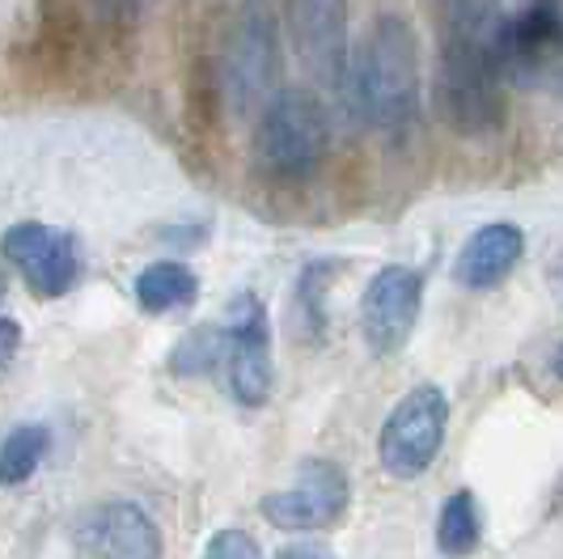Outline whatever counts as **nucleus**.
I'll return each instance as SVG.
<instances>
[{"instance_id": "obj_14", "label": "nucleus", "mask_w": 563, "mask_h": 559, "mask_svg": "<svg viewBox=\"0 0 563 559\" xmlns=\"http://www.w3.org/2000/svg\"><path fill=\"white\" fill-rule=\"evenodd\" d=\"M199 293V280L191 267L183 263H153L144 267L141 280H136V302H141L148 314H169V309L191 306Z\"/></svg>"}, {"instance_id": "obj_20", "label": "nucleus", "mask_w": 563, "mask_h": 559, "mask_svg": "<svg viewBox=\"0 0 563 559\" xmlns=\"http://www.w3.org/2000/svg\"><path fill=\"white\" fill-rule=\"evenodd\" d=\"M98 4H102L111 18H136L148 0H98Z\"/></svg>"}, {"instance_id": "obj_17", "label": "nucleus", "mask_w": 563, "mask_h": 559, "mask_svg": "<svg viewBox=\"0 0 563 559\" xmlns=\"http://www.w3.org/2000/svg\"><path fill=\"white\" fill-rule=\"evenodd\" d=\"M203 559H258V547H254L251 534L242 530H221L212 542H208V551Z\"/></svg>"}, {"instance_id": "obj_10", "label": "nucleus", "mask_w": 563, "mask_h": 559, "mask_svg": "<svg viewBox=\"0 0 563 559\" xmlns=\"http://www.w3.org/2000/svg\"><path fill=\"white\" fill-rule=\"evenodd\" d=\"M73 542L93 559H162L157 522L132 501H107L85 508L73 522Z\"/></svg>"}, {"instance_id": "obj_23", "label": "nucleus", "mask_w": 563, "mask_h": 559, "mask_svg": "<svg viewBox=\"0 0 563 559\" xmlns=\"http://www.w3.org/2000/svg\"><path fill=\"white\" fill-rule=\"evenodd\" d=\"M0 297H4V276H0Z\"/></svg>"}, {"instance_id": "obj_6", "label": "nucleus", "mask_w": 563, "mask_h": 559, "mask_svg": "<svg viewBox=\"0 0 563 559\" xmlns=\"http://www.w3.org/2000/svg\"><path fill=\"white\" fill-rule=\"evenodd\" d=\"M500 73L517 85H563V0H530L505 18Z\"/></svg>"}, {"instance_id": "obj_5", "label": "nucleus", "mask_w": 563, "mask_h": 559, "mask_svg": "<svg viewBox=\"0 0 563 559\" xmlns=\"http://www.w3.org/2000/svg\"><path fill=\"white\" fill-rule=\"evenodd\" d=\"M445 424H450V398L441 386L407 391L377 437L382 471L395 479H420L445 446Z\"/></svg>"}, {"instance_id": "obj_9", "label": "nucleus", "mask_w": 563, "mask_h": 559, "mask_svg": "<svg viewBox=\"0 0 563 559\" xmlns=\"http://www.w3.org/2000/svg\"><path fill=\"white\" fill-rule=\"evenodd\" d=\"M423 280L411 267H382L361 297V336L377 357L398 352L420 318Z\"/></svg>"}, {"instance_id": "obj_16", "label": "nucleus", "mask_w": 563, "mask_h": 559, "mask_svg": "<svg viewBox=\"0 0 563 559\" xmlns=\"http://www.w3.org/2000/svg\"><path fill=\"white\" fill-rule=\"evenodd\" d=\"M47 453V428H34V424H22L4 437L0 446V487H13V483H26L38 462Z\"/></svg>"}, {"instance_id": "obj_4", "label": "nucleus", "mask_w": 563, "mask_h": 559, "mask_svg": "<svg viewBox=\"0 0 563 559\" xmlns=\"http://www.w3.org/2000/svg\"><path fill=\"white\" fill-rule=\"evenodd\" d=\"M280 77V43H276V18L263 0H246L229 26L225 52H221V89L229 107L242 114L263 111L276 94Z\"/></svg>"}, {"instance_id": "obj_15", "label": "nucleus", "mask_w": 563, "mask_h": 559, "mask_svg": "<svg viewBox=\"0 0 563 559\" xmlns=\"http://www.w3.org/2000/svg\"><path fill=\"white\" fill-rule=\"evenodd\" d=\"M483 538V522H479V504H475V492H453L441 517H437V547L450 559L471 556Z\"/></svg>"}, {"instance_id": "obj_8", "label": "nucleus", "mask_w": 563, "mask_h": 559, "mask_svg": "<svg viewBox=\"0 0 563 559\" xmlns=\"http://www.w3.org/2000/svg\"><path fill=\"white\" fill-rule=\"evenodd\" d=\"M284 13L306 73L339 89L347 68V0H284Z\"/></svg>"}, {"instance_id": "obj_19", "label": "nucleus", "mask_w": 563, "mask_h": 559, "mask_svg": "<svg viewBox=\"0 0 563 559\" xmlns=\"http://www.w3.org/2000/svg\"><path fill=\"white\" fill-rule=\"evenodd\" d=\"M276 559H335V551L327 542H288L284 551H276Z\"/></svg>"}, {"instance_id": "obj_12", "label": "nucleus", "mask_w": 563, "mask_h": 559, "mask_svg": "<svg viewBox=\"0 0 563 559\" xmlns=\"http://www.w3.org/2000/svg\"><path fill=\"white\" fill-rule=\"evenodd\" d=\"M0 251H4V259H13L26 272L30 288L38 297H59V293H68L77 284V276H81L77 242L68 233L52 229V224H38V221L13 224L0 238Z\"/></svg>"}, {"instance_id": "obj_2", "label": "nucleus", "mask_w": 563, "mask_h": 559, "mask_svg": "<svg viewBox=\"0 0 563 559\" xmlns=\"http://www.w3.org/2000/svg\"><path fill=\"white\" fill-rule=\"evenodd\" d=\"M339 94L347 114L377 132H398L420 111V39L407 18L386 13L347 56Z\"/></svg>"}, {"instance_id": "obj_3", "label": "nucleus", "mask_w": 563, "mask_h": 559, "mask_svg": "<svg viewBox=\"0 0 563 559\" xmlns=\"http://www.w3.org/2000/svg\"><path fill=\"white\" fill-rule=\"evenodd\" d=\"M254 157L276 178H310L327 157V114L306 89H280L267 98L254 128Z\"/></svg>"}, {"instance_id": "obj_7", "label": "nucleus", "mask_w": 563, "mask_h": 559, "mask_svg": "<svg viewBox=\"0 0 563 559\" xmlns=\"http://www.w3.org/2000/svg\"><path fill=\"white\" fill-rule=\"evenodd\" d=\"M221 361L229 369V391L238 403L263 407L272 394V331L258 297H238L233 318L221 327Z\"/></svg>"}, {"instance_id": "obj_11", "label": "nucleus", "mask_w": 563, "mask_h": 559, "mask_svg": "<svg viewBox=\"0 0 563 559\" xmlns=\"http://www.w3.org/2000/svg\"><path fill=\"white\" fill-rule=\"evenodd\" d=\"M258 508L276 530H327L347 508V475L335 462H306L292 487L263 496Z\"/></svg>"}, {"instance_id": "obj_22", "label": "nucleus", "mask_w": 563, "mask_h": 559, "mask_svg": "<svg viewBox=\"0 0 563 559\" xmlns=\"http://www.w3.org/2000/svg\"><path fill=\"white\" fill-rule=\"evenodd\" d=\"M555 373L563 377V343H560V352H555Z\"/></svg>"}, {"instance_id": "obj_21", "label": "nucleus", "mask_w": 563, "mask_h": 559, "mask_svg": "<svg viewBox=\"0 0 563 559\" xmlns=\"http://www.w3.org/2000/svg\"><path fill=\"white\" fill-rule=\"evenodd\" d=\"M547 284H551V293L563 302V251L551 259V267H547Z\"/></svg>"}, {"instance_id": "obj_1", "label": "nucleus", "mask_w": 563, "mask_h": 559, "mask_svg": "<svg viewBox=\"0 0 563 559\" xmlns=\"http://www.w3.org/2000/svg\"><path fill=\"white\" fill-rule=\"evenodd\" d=\"M500 0H441V59L432 107L453 136L479 140L505 123Z\"/></svg>"}, {"instance_id": "obj_18", "label": "nucleus", "mask_w": 563, "mask_h": 559, "mask_svg": "<svg viewBox=\"0 0 563 559\" xmlns=\"http://www.w3.org/2000/svg\"><path fill=\"white\" fill-rule=\"evenodd\" d=\"M18 348H22V327L13 318H0V369L18 357Z\"/></svg>"}, {"instance_id": "obj_13", "label": "nucleus", "mask_w": 563, "mask_h": 559, "mask_svg": "<svg viewBox=\"0 0 563 559\" xmlns=\"http://www.w3.org/2000/svg\"><path fill=\"white\" fill-rule=\"evenodd\" d=\"M521 254H526V233L512 221H492L483 224V229H475L466 238V246L457 251L453 280L462 288H475V293L496 288V284H505L512 276V267L521 263Z\"/></svg>"}]
</instances>
